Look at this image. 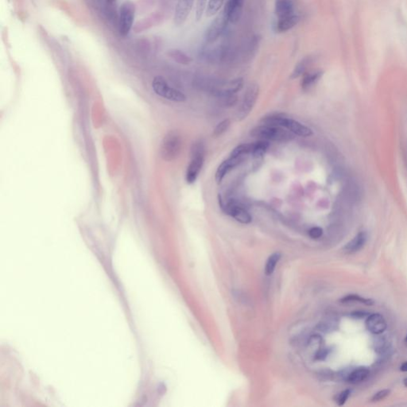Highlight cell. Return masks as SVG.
Masks as SVG:
<instances>
[{
	"label": "cell",
	"instance_id": "6da1fadb",
	"mask_svg": "<svg viewBox=\"0 0 407 407\" xmlns=\"http://www.w3.org/2000/svg\"><path fill=\"white\" fill-rule=\"evenodd\" d=\"M250 136L253 138H259L260 140L274 141V142H287L293 140L295 135L284 127L271 125H262L251 130Z\"/></svg>",
	"mask_w": 407,
	"mask_h": 407
},
{
	"label": "cell",
	"instance_id": "7a4b0ae2",
	"mask_svg": "<svg viewBox=\"0 0 407 407\" xmlns=\"http://www.w3.org/2000/svg\"><path fill=\"white\" fill-rule=\"evenodd\" d=\"M261 122L264 125H271L284 127L295 136L309 137L313 135V131L309 127L299 123L293 119L287 118L282 116H271L263 118Z\"/></svg>",
	"mask_w": 407,
	"mask_h": 407
},
{
	"label": "cell",
	"instance_id": "3957f363",
	"mask_svg": "<svg viewBox=\"0 0 407 407\" xmlns=\"http://www.w3.org/2000/svg\"><path fill=\"white\" fill-rule=\"evenodd\" d=\"M181 136L176 131H171L165 136L160 146V155L167 162L175 160L182 151Z\"/></svg>",
	"mask_w": 407,
	"mask_h": 407
},
{
	"label": "cell",
	"instance_id": "277c9868",
	"mask_svg": "<svg viewBox=\"0 0 407 407\" xmlns=\"http://www.w3.org/2000/svg\"><path fill=\"white\" fill-rule=\"evenodd\" d=\"M204 161V147L202 142H196L191 150V161L186 171L188 184H193L202 170Z\"/></svg>",
	"mask_w": 407,
	"mask_h": 407
},
{
	"label": "cell",
	"instance_id": "5b68a950",
	"mask_svg": "<svg viewBox=\"0 0 407 407\" xmlns=\"http://www.w3.org/2000/svg\"><path fill=\"white\" fill-rule=\"evenodd\" d=\"M152 88L156 94L174 102H184L186 97L179 90L175 89L169 85L167 81L162 77H154L152 82Z\"/></svg>",
	"mask_w": 407,
	"mask_h": 407
},
{
	"label": "cell",
	"instance_id": "8992f818",
	"mask_svg": "<svg viewBox=\"0 0 407 407\" xmlns=\"http://www.w3.org/2000/svg\"><path fill=\"white\" fill-rule=\"evenodd\" d=\"M136 7L133 2L127 0L121 5L119 16V32L123 37L128 35L133 27Z\"/></svg>",
	"mask_w": 407,
	"mask_h": 407
},
{
	"label": "cell",
	"instance_id": "52a82bcc",
	"mask_svg": "<svg viewBox=\"0 0 407 407\" xmlns=\"http://www.w3.org/2000/svg\"><path fill=\"white\" fill-rule=\"evenodd\" d=\"M259 88L257 84L252 83L248 86V89L246 91L243 101L241 103L240 107L237 112L236 119L237 121H242L248 117L250 112H252V108L256 103L257 99L258 97Z\"/></svg>",
	"mask_w": 407,
	"mask_h": 407
},
{
	"label": "cell",
	"instance_id": "ba28073f",
	"mask_svg": "<svg viewBox=\"0 0 407 407\" xmlns=\"http://www.w3.org/2000/svg\"><path fill=\"white\" fill-rule=\"evenodd\" d=\"M228 23V18L223 11L220 15L215 18L214 21H213L208 30L206 31V42L208 44H211L216 42L219 38L220 36L223 34Z\"/></svg>",
	"mask_w": 407,
	"mask_h": 407
},
{
	"label": "cell",
	"instance_id": "9c48e42d",
	"mask_svg": "<svg viewBox=\"0 0 407 407\" xmlns=\"http://www.w3.org/2000/svg\"><path fill=\"white\" fill-rule=\"evenodd\" d=\"M220 206H221V208H223L226 214L229 215L231 217H233L237 221L241 223H244V224H248L252 222V216L249 214L248 211L246 210L245 208H243V207L238 205L237 204L229 203L226 205H223V204H220Z\"/></svg>",
	"mask_w": 407,
	"mask_h": 407
},
{
	"label": "cell",
	"instance_id": "30bf717a",
	"mask_svg": "<svg viewBox=\"0 0 407 407\" xmlns=\"http://www.w3.org/2000/svg\"><path fill=\"white\" fill-rule=\"evenodd\" d=\"M244 0H228L223 12L228 18V22L236 24L239 22L242 16Z\"/></svg>",
	"mask_w": 407,
	"mask_h": 407
},
{
	"label": "cell",
	"instance_id": "8fae6325",
	"mask_svg": "<svg viewBox=\"0 0 407 407\" xmlns=\"http://www.w3.org/2000/svg\"><path fill=\"white\" fill-rule=\"evenodd\" d=\"M194 0H178L174 13V23L177 26L184 24L193 8Z\"/></svg>",
	"mask_w": 407,
	"mask_h": 407
},
{
	"label": "cell",
	"instance_id": "7c38bea8",
	"mask_svg": "<svg viewBox=\"0 0 407 407\" xmlns=\"http://www.w3.org/2000/svg\"><path fill=\"white\" fill-rule=\"evenodd\" d=\"M245 158H242V157H232L230 156L228 159L223 161L221 164L220 165L219 167L217 168V172H216V175H215V179L217 182V184L221 183L223 178L225 177L226 174L230 172L232 169L239 166L241 162H243Z\"/></svg>",
	"mask_w": 407,
	"mask_h": 407
},
{
	"label": "cell",
	"instance_id": "4fadbf2b",
	"mask_svg": "<svg viewBox=\"0 0 407 407\" xmlns=\"http://www.w3.org/2000/svg\"><path fill=\"white\" fill-rule=\"evenodd\" d=\"M366 327L373 334H381L387 329L388 324L383 316L379 313H373L366 320Z\"/></svg>",
	"mask_w": 407,
	"mask_h": 407
},
{
	"label": "cell",
	"instance_id": "5bb4252c",
	"mask_svg": "<svg viewBox=\"0 0 407 407\" xmlns=\"http://www.w3.org/2000/svg\"><path fill=\"white\" fill-rule=\"evenodd\" d=\"M295 3L293 0H276L275 14L278 18H286L294 15Z\"/></svg>",
	"mask_w": 407,
	"mask_h": 407
},
{
	"label": "cell",
	"instance_id": "9a60e30c",
	"mask_svg": "<svg viewBox=\"0 0 407 407\" xmlns=\"http://www.w3.org/2000/svg\"><path fill=\"white\" fill-rule=\"evenodd\" d=\"M368 240V234L366 232H360L353 238L352 240L349 241L345 247L344 251L348 254H353L358 252L364 247Z\"/></svg>",
	"mask_w": 407,
	"mask_h": 407
},
{
	"label": "cell",
	"instance_id": "2e32d148",
	"mask_svg": "<svg viewBox=\"0 0 407 407\" xmlns=\"http://www.w3.org/2000/svg\"><path fill=\"white\" fill-rule=\"evenodd\" d=\"M299 21H300V17L297 16L296 14L286 18H278V22L276 24V30L279 33L287 32L293 29L296 25H298Z\"/></svg>",
	"mask_w": 407,
	"mask_h": 407
},
{
	"label": "cell",
	"instance_id": "e0dca14e",
	"mask_svg": "<svg viewBox=\"0 0 407 407\" xmlns=\"http://www.w3.org/2000/svg\"><path fill=\"white\" fill-rule=\"evenodd\" d=\"M323 72L322 71H314V72H306L303 75L301 86L303 91H308L313 87L314 85L318 83L319 80L322 78Z\"/></svg>",
	"mask_w": 407,
	"mask_h": 407
},
{
	"label": "cell",
	"instance_id": "ac0fdd59",
	"mask_svg": "<svg viewBox=\"0 0 407 407\" xmlns=\"http://www.w3.org/2000/svg\"><path fill=\"white\" fill-rule=\"evenodd\" d=\"M369 374H370V370L368 368L361 367L351 372L350 374L348 375V380L349 383L356 384L365 380Z\"/></svg>",
	"mask_w": 407,
	"mask_h": 407
},
{
	"label": "cell",
	"instance_id": "d6986e66",
	"mask_svg": "<svg viewBox=\"0 0 407 407\" xmlns=\"http://www.w3.org/2000/svg\"><path fill=\"white\" fill-rule=\"evenodd\" d=\"M270 144L268 141L260 140L256 142H253L252 155L253 158L259 159L263 158L267 149L269 148Z\"/></svg>",
	"mask_w": 407,
	"mask_h": 407
},
{
	"label": "cell",
	"instance_id": "ffe728a7",
	"mask_svg": "<svg viewBox=\"0 0 407 407\" xmlns=\"http://www.w3.org/2000/svg\"><path fill=\"white\" fill-rule=\"evenodd\" d=\"M280 258L281 254L279 252H275L268 258L265 266V273L267 275H271L274 273L276 266L280 260Z\"/></svg>",
	"mask_w": 407,
	"mask_h": 407
},
{
	"label": "cell",
	"instance_id": "44dd1931",
	"mask_svg": "<svg viewBox=\"0 0 407 407\" xmlns=\"http://www.w3.org/2000/svg\"><path fill=\"white\" fill-rule=\"evenodd\" d=\"M223 2H224V0H209L207 9H206L207 17H212L215 16L220 10Z\"/></svg>",
	"mask_w": 407,
	"mask_h": 407
},
{
	"label": "cell",
	"instance_id": "7402d4cb",
	"mask_svg": "<svg viewBox=\"0 0 407 407\" xmlns=\"http://www.w3.org/2000/svg\"><path fill=\"white\" fill-rule=\"evenodd\" d=\"M309 60L308 58H305V59L302 60L295 66V68L293 69L291 76H290V78L291 79H296V78L300 77L302 75H304L305 70H306L307 66L309 65Z\"/></svg>",
	"mask_w": 407,
	"mask_h": 407
},
{
	"label": "cell",
	"instance_id": "603a6c76",
	"mask_svg": "<svg viewBox=\"0 0 407 407\" xmlns=\"http://www.w3.org/2000/svg\"><path fill=\"white\" fill-rule=\"evenodd\" d=\"M170 56L173 59L175 60L176 62L180 64H182V65H188V64L192 62V59H191L190 57H188V55H186V53H183L182 51H177V50L171 51L170 52Z\"/></svg>",
	"mask_w": 407,
	"mask_h": 407
},
{
	"label": "cell",
	"instance_id": "cb8c5ba5",
	"mask_svg": "<svg viewBox=\"0 0 407 407\" xmlns=\"http://www.w3.org/2000/svg\"><path fill=\"white\" fill-rule=\"evenodd\" d=\"M340 302L343 303H347V302H359L360 303L366 305H374V302L370 299V298H363L360 296L356 295V294H350V295L346 296L344 298H342Z\"/></svg>",
	"mask_w": 407,
	"mask_h": 407
},
{
	"label": "cell",
	"instance_id": "d4e9b609",
	"mask_svg": "<svg viewBox=\"0 0 407 407\" xmlns=\"http://www.w3.org/2000/svg\"><path fill=\"white\" fill-rule=\"evenodd\" d=\"M231 121L230 119H224L221 121L220 123L217 124V127H215L214 131H213V136L214 138H217L219 136H222L224 132L228 131V128L230 127Z\"/></svg>",
	"mask_w": 407,
	"mask_h": 407
},
{
	"label": "cell",
	"instance_id": "484cf974",
	"mask_svg": "<svg viewBox=\"0 0 407 407\" xmlns=\"http://www.w3.org/2000/svg\"><path fill=\"white\" fill-rule=\"evenodd\" d=\"M207 0H197L196 5V18L197 21L202 19L204 11H205Z\"/></svg>",
	"mask_w": 407,
	"mask_h": 407
},
{
	"label": "cell",
	"instance_id": "4316f807",
	"mask_svg": "<svg viewBox=\"0 0 407 407\" xmlns=\"http://www.w3.org/2000/svg\"><path fill=\"white\" fill-rule=\"evenodd\" d=\"M350 390H345L344 391H342L340 394L337 397V404L339 406H343L346 403V401L348 400V397L350 395Z\"/></svg>",
	"mask_w": 407,
	"mask_h": 407
},
{
	"label": "cell",
	"instance_id": "83f0119b",
	"mask_svg": "<svg viewBox=\"0 0 407 407\" xmlns=\"http://www.w3.org/2000/svg\"><path fill=\"white\" fill-rule=\"evenodd\" d=\"M323 235V229L320 227H313L309 231V236L312 239H319Z\"/></svg>",
	"mask_w": 407,
	"mask_h": 407
},
{
	"label": "cell",
	"instance_id": "f1b7e54d",
	"mask_svg": "<svg viewBox=\"0 0 407 407\" xmlns=\"http://www.w3.org/2000/svg\"><path fill=\"white\" fill-rule=\"evenodd\" d=\"M390 393V390L386 389L380 390V391L374 394L372 398V401L373 402H379V401L383 400L384 398H387L389 395Z\"/></svg>",
	"mask_w": 407,
	"mask_h": 407
},
{
	"label": "cell",
	"instance_id": "f546056e",
	"mask_svg": "<svg viewBox=\"0 0 407 407\" xmlns=\"http://www.w3.org/2000/svg\"><path fill=\"white\" fill-rule=\"evenodd\" d=\"M368 313H362V312H356V313H353V316L356 317L357 318H363V317H365Z\"/></svg>",
	"mask_w": 407,
	"mask_h": 407
},
{
	"label": "cell",
	"instance_id": "4dcf8cb0",
	"mask_svg": "<svg viewBox=\"0 0 407 407\" xmlns=\"http://www.w3.org/2000/svg\"><path fill=\"white\" fill-rule=\"evenodd\" d=\"M400 370L403 372H407V361L403 363V365L401 366Z\"/></svg>",
	"mask_w": 407,
	"mask_h": 407
},
{
	"label": "cell",
	"instance_id": "1f68e13d",
	"mask_svg": "<svg viewBox=\"0 0 407 407\" xmlns=\"http://www.w3.org/2000/svg\"><path fill=\"white\" fill-rule=\"evenodd\" d=\"M107 2H110V3H112V2H116V0H107Z\"/></svg>",
	"mask_w": 407,
	"mask_h": 407
},
{
	"label": "cell",
	"instance_id": "d6a6232c",
	"mask_svg": "<svg viewBox=\"0 0 407 407\" xmlns=\"http://www.w3.org/2000/svg\"><path fill=\"white\" fill-rule=\"evenodd\" d=\"M404 384H405L406 387L407 388V378L404 380Z\"/></svg>",
	"mask_w": 407,
	"mask_h": 407
},
{
	"label": "cell",
	"instance_id": "836d02e7",
	"mask_svg": "<svg viewBox=\"0 0 407 407\" xmlns=\"http://www.w3.org/2000/svg\"><path fill=\"white\" fill-rule=\"evenodd\" d=\"M406 340H407V339H406Z\"/></svg>",
	"mask_w": 407,
	"mask_h": 407
}]
</instances>
